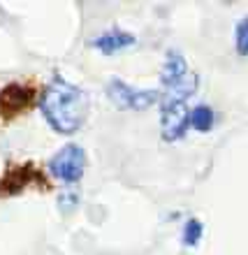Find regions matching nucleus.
Segmentation results:
<instances>
[{
    "label": "nucleus",
    "mask_w": 248,
    "mask_h": 255,
    "mask_svg": "<svg viewBox=\"0 0 248 255\" xmlns=\"http://www.w3.org/2000/svg\"><path fill=\"white\" fill-rule=\"evenodd\" d=\"M28 188L47 190L49 181L33 162H16L0 174V197H14Z\"/></svg>",
    "instance_id": "nucleus-3"
},
{
    "label": "nucleus",
    "mask_w": 248,
    "mask_h": 255,
    "mask_svg": "<svg viewBox=\"0 0 248 255\" xmlns=\"http://www.w3.org/2000/svg\"><path fill=\"white\" fill-rule=\"evenodd\" d=\"M186 74H188V63L183 58V54L176 51V49H169L167 56H165V63H162V72H160L162 86L165 88L172 86L176 81H181Z\"/></svg>",
    "instance_id": "nucleus-8"
},
{
    "label": "nucleus",
    "mask_w": 248,
    "mask_h": 255,
    "mask_svg": "<svg viewBox=\"0 0 248 255\" xmlns=\"http://www.w3.org/2000/svg\"><path fill=\"white\" fill-rule=\"evenodd\" d=\"M160 91L155 88H132L119 77H112L107 84V98L112 105L119 109H132V112H144V109L160 105Z\"/></svg>",
    "instance_id": "nucleus-2"
},
{
    "label": "nucleus",
    "mask_w": 248,
    "mask_h": 255,
    "mask_svg": "<svg viewBox=\"0 0 248 255\" xmlns=\"http://www.w3.org/2000/svg\"><path fill=\"white\" fill-rule=\"evenodd\" d=\"M202 232H204V225H202V221H197V218H188L186 225H183V246H188V249H195L197 244H200L202 239Z\"/></svg>",
    "instance_id": "nucleus-10"
},
{
    "label": "nucleus",
    "mask_w": 248,
    "mask_h": 255,
    "mask_svg": "<svg viewBox=\"0 0 248 255\" xmlns=\"http://www.w3.org/2000/svg\"><path fill=\"white\" fill-rule=\"evenodd\" d=\"M134 44V35L127 33V30H121V28H109L107 33H102L100 37L91 40V47H95L102 54H119L123 49H130Z\"/></svg>",
    "instance_id": "nucleus-7"
},
{
    "label": "nucleus",
    "mask_w": 248,
    "mask_h": 255,
    "mask_svg": "<svg viewBox=\"0 0 248 255\" xmlns=\"http://www.w3.org/2000/svg\"><path fill=\"white\" fill-rule=\"evenodd\" d=\"M77 202H79V197H77L74 193H65V195H61V197H58V207H61L63 211H72Z\"/></svg>",
    "instance_id": "nucleus-12"
},
{
    "label": "nucleus",
    "mask_w": 248,
    "mask_h": 255,
    "mask_svg": "<svg viewBox=\"0 0 248 255\" xmlns=\"http://www.w3.org/2000/svg\"><path fill=\"white\" fill-rule=\"evenodd\" d=\"M35 100V88L23 81H9L2 91H0V116L5 121H14L16 116L33 107Z\"/></svg>",
    "instance_id": "nucleus-5"
},
{
    "label": "nucleus",
    "mask_w": 248,
    "mask_h": 255,
    "mask_svg": "<svg viewBox=\"0 0 248 255\" xmlns=\"http://www.w3.org/2000/svg\"><path fill=\"white\" fill-rule=\"evenodd\" d=\"M86 169V151L79 144H65L49 160V172L63 183H77Z\"/></svg>",
    "instance_id": "nucleus-4"
},
{
    "label": "nucleus",
    "mask_w": 248,
    "mask_h": 255,
    "mask_svg": "<svg viewBox=\"0 0 248 255\" xmlns=\"http://www.w3.org/2000/svg\"><path fill=\"white\" fill-rule=\"evenodd\" d=\"M40 109L54 132L74 134L86 123L91 102L86 91L63 79L61 74H54L40 98Z\"/></svg>",
    "instance_id": "nucleus-1"
},
{
    "label": "nucleus",
    "mask_w": 248,
    "mask_h": 255,
    "mask_svg": "<svg viewBox=\"0 0 248 255\" xmlns=\"http://www.w3.org/2000/svg\"><path fill=\"white\" fill-rule=\"evenodd\" d=\"M160 134L165 141H179L190 128V112L186 102L160 100Z\"/></svg>",
    "instance_id": "nucleus-6"
},
{
    "label": "nucleus",
    "mask_w": 248,
    "mask_h": 255,
    "mask_svg": "<svg viewBox=\"0 0 248 255\" xmlns=\"http://www.w3.org/2000/svg\"><path fill=\"white\" fill-rule=\"evenodd\" d=\"M235 49L239 56H248V14L237 21L235 28Z\"/></svg>",
    "instance_id": "nucleus-11"
},
{
    "label": "nucleus",
    "mask_w": 248,
    "mask_h": 255,
    "mask_svg": "<svg viewBox=\"0 0 248 255\" xmlns=\"http://www.w3.org/2000/svg\"><path fill=\"white\" fill-rule=\"evenodd\" d=\"M216 123V114L214 109L207 107V105H197V107L190 112V128L197 130V132H209Z\"/></svg>",
    "instance_id": "nucleus-9"
}]
</instances>
